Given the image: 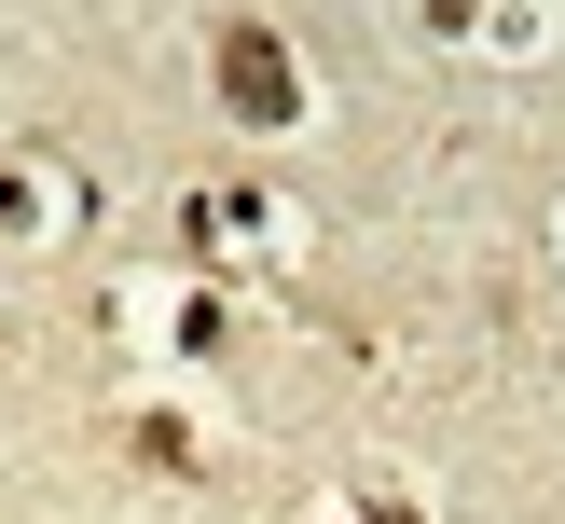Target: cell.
<instances>
[{"instance_id": "1", "label": "cell", "mask_w": 565, "mask_h": 524, "mask_svg": "<svg viewBox=\"0 0 565 524\" xmlns=\"http://www.w3.org/2000/svg\"><path fill=\"white\" fill-rule=\"evenodd\" d=\"M221 97H235L248 138H290L303 125V69H290V42H276L263 14H221Z\"/></svg>"}, {"instance_id": "3", "label": "cell", "mask_w": 565, "mask_h": 524, "mask_svg": "<svg viewBox=\"0 0 565 524\" xmlns=\"http://www.w3.org/2000/svg\"><path fill=\"white\" fill-rule=\"evenodd\" d=\"M373 524H414V511H373Z\"/></svg>"}, {"instance_id": "2", "label": "cell", "mask_w": 565, "mask_h": 524, "mask_svg": "<svg viewBox=\"0 0 565 524\" xmlns=\"http://www.w3.org/2000/svg\"><path fill=\"white\" fill-rule=\"evenodd\" d=\"M428 14H441V28H469V0H428Z\"/></svg>"}]
</instances>
